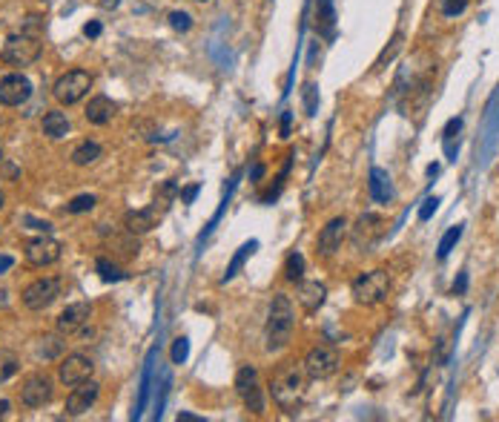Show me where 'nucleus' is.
<instances>
[{
	"mask_svg": "<svg viewBox=\"0 0 499 422\" xmlns=\"http://www.w3.org/2000/svg\"><path fill=\"white\" fill-rule=\"evenodd\" d=\"M296 327V308L287 293H276L270 302V313H267V327H264V339H267V350L276 354V350L287 347L290 336Z\"/></svg>",
	"mask_w": 499,
	"mask_h": 422,
	"instance_id": "nucleus-1",
	"label": "nucleus"
},
{
	"mask_svg": "<svg viewBox=\"0 0 499 422\" xmlns=\"http://www.w3.org/2000/svg\"><path fill=\"white\" fill-rule=\"evenodd\" d=\"M304 380H307L304 368L281 365L273 373V380H270V393H273L276 405L284 408V411H293L301 403V396H304Z\"/></svg>",
	"mask_w": 499,
	"mask_h": 422,
	"instance_id": "nucleus-2",
	"label": "nucleus"
},
{
	"mask_svg": "<svg viewBox=\"0 0 499 422\" xmlns=\"http://www.w3.org/2000/svg\"><path fill=\"white\" fill-rule=\"evenodd\" d=\"M350 293L356 299V304H365V308H373V304L385 302L388 293H390V276L385 270H367V273H359L353 279L350 285Z\"/></svg>",
	"mask_w": 499,
	"mask_h": 422,
	"instance_id": "nucleus-3",
	"label": "nucleus"
},
{
	"mask_svg": "<svg viewBox=\"0 0 499 422\" xmlns=\"http://www.w3.org/2000/svg\"><path fill=\"white\" fill-rule=\"evenodd\" d=\"M40 52H43L40 38L23 29V32L6 38L0 58H3V63H9V66H29V63H35L40 58Z\"/></svg>",
	"mask_w": 499,
	"mask_h": 422,
	"instance_id": "nucleus-4",
	"label": "nucleus"
},
{
	"mask_svg": "<svg viewBox=\"0 0 499 422\" xmlns=\"http://www.w3.org/2000/svg\"><path fill=\"white\" fill-rule=\"evenodd\" d=\"M89 89H92V75L84 72V69H69V72H63L55 81L52 95L58 98V104L72 107V104H78L89 95Z\"/></svg>",
	"mask_w": 499,
	"mask_h": 422,
	"instance_id": "nucleus-5",
	"label": "nucleus"
},
{
	"mask_svg": "<svg viewBox=\"0 0 499 422\" xmlns=\"http://www.w3.org/2000/svg\"><path fill=\"white\" fill-rule=\"evenodd\" d=\"M339 365H342L339 350L336 347H327V345L310 347V350H307V357H304V362H301L307 380H316V382L333 377V373L339 370Z\"/></svg>",
	"mask_w": 499,
	"mask_h": 422,
	"instance_id": "nucleus-6",
	"label": "nucleus"
},
{
	"mask_svg": "<svg viewBox=\"0 0 499 422\" xmlns=\"http://www.w3.org/2000/svg\"><path fill=\"white\" fill-rule=\"evenodd\" d=\"M235 391H239L241 403L247 411L253 414H264L267 403H264V391H261V382H258V370L253 365H244L239 373H235Z\"/></svg>",
	"mask_w": 499,
	"mask_h": 422,
	"instance_id": "nucleus-7",
	"label": "nucleus"
},
{
	"mask_svg": "<svg viewBox=\"0 0 499 422\" xmlns=\"http://www.w3.org/2000/svg\"><path fill=\"white\" fill-rule=\"evenodd\" d=\"M23 256L32 267H49L61 259V244L49 236V233H40L38 239H29L26 247H23Z\"/></svg>",
	"mask_w": 499,
	"mask_h": 422,
	"instance_id": "nucleus-8",
	"label": "nucleus"
},
{
	"mask_svg": "<svg viewBox=\"0 0 499 422\" xmlns=\"http://www.w3.org/2000/svg\"><path fill=\"white\" fill-rule=\"evenodd\" d=\"M350 236H353V244L359 250H370L379 239L385 236V219L376 216V213H365L356 219V224L350 227Z\"/></svg>",
	"mask_w": 499,
	"mask_h": 422,
	"instance_id": "nucleus-9",
	"label": "nucleus"
},
{
	"mask_svg": "<svg viewBox=\"0 0 499 422\" xmlns=\"http://www.w3.org/2000/svg\"><path fill=\"white\" fill-rule=\"evenodd\" d=\"M58 296H61V279H38L23 290L20 299L29 311H46Z\"/></svg>",
	"mask_w": 499,
	"mask_h": 422,
	"instance_id": "nucleus-10",
	"label": "nucleus"
},
{
	"mask_svg": "<svg viewBox=\"0 0 499 422\" xmlns=\"http://www.w3.org/2000/svg\"><path fill=\"white\" fill-rule=\"evenodd\" d=\"M92 373H95V362L86 354H69L58 365V380L63 385H69V388H75V385L92 380Z\"/></svg>",
	"mask_w": 499,
	"mask_h": 422,
	"instance_id": "nucleus-11",
	"label": "nucleus"
},
{
	"mask_svg": "<svg viewBox=\"0 0 499 422\" xmlns=\"http://www.w3.org/2000/svg\"><path fill=\"white\" fill-rule=\"evenodd\" d=\"M32 98V81L20 72H12L0 78V104L3 107H20Z\"/></svg>",
	"mask_w": 499,
	"mask_h": 422,
	"instance_id": "nucleus-12",
	"label": "nucleus"
},
{
	"mask_svg": "<svg viewBox=\"0 0 499 422\" xmlns=\"http://www.w3.org/2000/svg\"><path fill=\"white\" fill-rule=\"evenodd\" d=\"M20 400L26 408H43L52 400V380L46 373H32L20 388Z\"/></svg>",
	"mask_w": 499,
	"mask_h": 422,
	"instance_id": "nucleus-13",
	"label": "nucleus"
},
{
	"mask_svg": "<svg viewBox=\"0 0 499 422\" xmlns=\"http://www.w3.org/2000/svg\"><path fill=\"white\" fill-rule=\"evenodd\" d=\"M347 230H350V224H347L344 216L330 219V221L322 227V233H319V253H322V256H333L336 250H342V244H344V239H347Z\"/></svg>",
	"mask_w": 499,
	"mask_h": 422,
	"instance_id": "nucleus-14",
	"label": "nucleus"
},
{
	"mask_svg": "<svg viewBox=\"0 0 499 422\" xmlns=\"http://www.w3.org/2000/svg\"><path fill=\"white\" fill-rule=\"evenodd\" d=\"M89 319H92V304H89V302H75V304H69V308L58 316V334L72 336V334L84 331V327L89 325Z\"/></svg>",
	"mask_w": 499,
	"mask_h": 422,
	"instance_id": "nucleus-15",
	"label": "nucleus"
},
{
	"mask_svg": "<svg viewBox=\"0 0 499 422\" xmlns=\"http://www.w3.org/2000/svg\"><path fill=\"white\" fill-rule=\"evenodd\" d=\"M98 393H101V385H98V382H92V380L75 385V391L66 396V414H69V416H81V414H86V411L95 405V400H98Z\"/></svg>",
	"mask_w": 499,
	"mask_h": 422,
	"instance_id": "nucleus-16",
	"label": "nucleus"
},
{
	"mask_svg": "<svg viewBox=\"0 0 499 422\" xmlns=\"http://www.w3.org/2000/svg\"><path fill=\"white\" fill-rule=\"evenodd\" d=\"M296 299H299V304H301V311H307V313H316L322 304H324V299H327V288L322 285V281H299V290H296Z\"/></svg>",
	"mask_w": 499,
	"mask_h": 422,
	"instance_id": "nucleus-17",
	"label": "nucleus"
},
{
	"mask_svg": "<svg viewBox=\"0 0 499 422\" xmlns=\"http://www.w3.org/2000/svg\"><path fill=\"white\" fill-rule=\"evenodd\" d=\"M158 221H161L158 207H144V210H135V213H127L124 227L132 236H141V233H150L152 227H158Z\"/></svg>",
	"mask_w": 499,
	"mask_h": 422,
	"instance_id": "nucleus-18",
	"label": "nucleus"
},
{
	"mask_svg": "<svg viewBox=\"0 0 499 422\" xmlns=\"http://www.w3.org/2000/svg\"><path fill=\"white\" fill-rule=\"evenodd\" d=\"M115 104L106 98V95H95L89 104H86V121L89 124H95V127H104V124H109L112 118H115Z\"/></svg>",
	"mask_w": 499,
	"mask_h": 422,
	"instance_id": "nucleus-19",
	"label": "nucleus"
},
{
	"mask_svg": "<svg viewBox=\"0 0 499 422\" xmlns=\"http://www.w3.org/2000/svg\"><path fill=\"white\" fill-rule=\"evenodd\" d=\"M370 196H373L379 204L393 201V181H390L388 170H382V167H373V170H370Z\"/></svg>",
	"mask_w": 499,
	"mask_h": 422,
	"instance_id": "nucleus-20",
	"label": "nucleus"
},
{
	"mask_svg": "<svg viewBox=\"0 0 499 422\" xmlns=\"http://www.w3.org/2000/svg\"><path fill=\"white\" fill-rule=\"evenodd\" d=\"M66 132H69V118H66V112L52 109V112H46V115H43V135H46V138L58 141V138H63Z\"/></svg>",
	"mask_w": 499,
	"mask_h": 422,
	"instance_id": "nucleus-21",
	"label": "nucleus"
},
{
	"mask_svg": "<svg viewBox=\"0 0 499 422\" xmlns=\"http://www.w3.org/2000/svg\"><path fill=\"white\" fill-rule=\"evenodd\" d=\"M98 158H101V144H95V141H84V144H78L75 153H72L75 167H89V164H95Z\"/></svg>",
	"mask_w": 499,
	"mask_h": 422,
	"instance_id": "nucleus-22",
	"label": "nucleus"
},
{
	"mask_svg": "<svg viewBox=\"0 0 499 422\" xmlns=\"http://www.w3.org/2000/svg\"><path fill=\"white\" fill-rule=\"evenodd\" d=\"M17 368H20V359H17L15 350L0 347V385H3L6 380H12L17 373Z\"/></svg>",
	"mask_w": 499,
	"mask_h": 422,
	"instance_id": "nucleus-23",
	"label": "nucleus"
},
{
	"mask_svg": "<svg viewBox=\"0 0 499 422\" xmlns=\"http://www.w3.org/2000/svg\"><path fill=\"white\" fill-rule=\"evenodd\" d=\"M301 276H304V259H301V253H290L287 262H284V279H287V281H301Z\"/></svg>",
	"mask_w": 499,
	"mask_h": 422,
	"instance_id": "nucleus-24",
	"label": "nucleus"
},
{
	"mask_svg": "<svg viewBox=\"0 0 499 422\" xmlns=\"http://www.w3.org/2000/svg\"><path fill=\"white\" fill-rule=\"evenodd\" d=\"M95 204H98V198L89 196V193H84V196H78V198H72V201L66 204V213H75V216H78V213H89Z\"/></svg>",
	"mask_w": 499,
	"mask_h": 422,
	"instance_id": "nucleus-25",
	"label": "nucleus"
},
{
	"mask_svg": "<svg viewBox=\"0 0 499 422\" xmlns=\"http://www.w3.org/2000/svg\"><path fill=\"white\" fill-rule=\"evenodd\" d=\"M462 239V224H457V227H450L447 233H445V239H442V244H439V259H447V253L454 250V244Z\"/></svg>",
	"mask_w": 499,
	"mask_h": 422,
	"instance_id": "nucleus-26",
	"label": "nucleus"
},
{
	"mask_svg": "<svg viewBox=\"0 0 499 422\" xmlns=\"http://www.w3.org/2000/svg\"><path fill=\"white\" fill-rule=\"evenodd\" d=\"M95 270L101 273V279H104V281H118V279H124V273L118 270L109 259H98V262H95Z\"/></svg>",
	"mask_w": 499,
	"mask_h": 422,
	"instance_id": "nucleus-27",
	"label": "nucleus"
},
{
	"mask_svg": "<svg viewBox=\"0 0 499 422\" xmlns=\"http://www.w3.org/2000/svg\"><path fill=\"white\" fill-rule=\"evenodd\" d=\"M468 9V0H439V12L445 17H459Z\"/></svg>",
	"mask_w": 499,
	"mask_h": 422,
	"instance_id": "nucleus-28",
	"label": "nucleus"
},
{
	"mask_svg": "<svg viewBox=\"0 0 499 422\" xmlns=\"http://www.w3.org/2000/svg\"><path fill=\"white\" fill-rule=\"evenodd\" d=\"M402 40H405V38H402V32H399V35H393V40H390V46H388V49H385L382 55H379V61H376V69H382L385 63H390V61L396 58V52L402 49Z\"/></svg>",
	"mask_w": 499,
	"mask_h": 422,
	"instance_id": "nucleus-29",
	"label": "nucleus"
},
{
	"mask_svg": "<svg viewBox=\"0 0 499 422\" xmlns=\"http://www.w3.org/2000/svg\"><path fill=\"white\" fill-rule=\"evenodd\" d=\"M170 26L175 29V32H187L189 26H193V17H189L187 12H170Z\"/></svg>",
	"mask_w": 499,
	"mask_h": 422,
	"instance_id": "nucleus-30",
	"label": "nucleus"
},
{
	"mask_svg": "<svg viewBox=\"0 0 499 422\" xmlns=\"http://www.w3.org/2000/svg\"><path fill=\"white\" fill-rule=\"evenodd\" d=\"M40 354H43L46 359L58 357V354H61V342H58L55 336H46V339H43V345H40Z\"/></svg>",
	"mask_w": 499,
	"mask_h": 422,
	"instance_id": "nucleus-31",
	"label": "nucleus"
},
{
	"mask_svg": "<svg viewBox=\"0 0 499 422\" xmlns=\"http://www.w3.org/2000/svg\"><path fill=\"white\" fill-rule=\"evenodd\" d=\"M253 250H255V242H250V244H244V247H241V253H239V256H235V259H232V265L227 267V276H224V281H227V279H230V276L235 273V267H239V265L244 262V256H250Z\"/></svg>",
	"mask_w": 499,
	"mask_h": 422,
	"instance_id": "nucleus-32",
	"label": "nucleus"
},
{
	"mask_svg": "<svg viewBox=\"0 0 499 422\" xmlns=\"http://www.w3.org/2000/svg\"><path fill=\"white\" fill-rule=\"evenodd\" d=\"M187 354H189L187 339H175V345H173V362H175V365H181V362L187 359Z\"/></svg>",
	"mask_w": 499,
	"mask_h": 422,
	"instance_id": "nucleus-33",
	"label": "nucleus"
},
{
	"mask_svg": "<svg viewBox=\"0 0 499 422\" xmlns=\"http://www.w3.org/2000/svg\"><path fill=\"white\" fill-rule=\"evenodd\" d=\"M436 207H439V198L436 196H431V198H425V204H422V210H419V219L422 221H427L434 213H436Z\"/></svg>",
	"mask_w": 499,
	"mask_h": 422,
	"instance_id": "nucleus-34",
	"label": "nucleus"
},
{
	"mask_svg": "<svg viewBox=\"0 0 499 422\" xmlns=\"http://www.w3.org/2000/svg\"><path fill=\"white\" fill-rule=\"evenodd\" d=\"M459 130H462V121H459V118H450V121H447V127H445V141H450V138H454Z\"/></svg>",
	"mask_w": 499,
	"mask_h": 422,
	"instance_id": "nucleus-35",
	"label": "nucleus"
},
{
	"mask_svg": "<svg viewBox=\"0 0 499 422\" xmlns=\"http://www.w3.org/2000/svg\"><path fill=\"white\" fill-rule=\"evenodd\" d=\"M84 35H86V38H98V35H101V23H98V20L86 23V26H84Z\"/></svg>",
	"mask_w": 499,
	"mask_h": 422,
	"instance_id": "nucleus-36",
	"label": "nucleus"
},
{
	"mask_svg": "<svg viewBox=\"0 0 499 422\" xmlns=\"http://www.w3.org/2000/svg\"><path fill=\"white\" fill-rule=\"evenodd\" d=\"M29 224H32V230H38V233H49L52 230V224L49 221H38V219H26Z\"/></svg>",
	"mask_w": 499,
	"mask_h": 422,
	"instance_id": "nucleus-37",
	"label": "nucleus"
},
{
	"mask_svg": "<svg viewBox=\"0 0 499 422\" xmlns=\"http://www.w3.org/2000/svg\"><path fill=\"white\" fill-rule=\"evenodd\" d=\"M196 193H198V187H189V190H184V196H181V201H184V204H189V201H193V198H196Z\"/></svg>",
	"mask_w": 499,
	"mask_h": 422,
	"instance_id": "nucleus-38",
	"label": "nucleus"
},
{
	"mask_svg": "<svg viewBox=\"0 0 499 422\" xmlns=\"http://www.w3.org/2000/svg\"><path fill=\"white\" fill-rule=\"evenodd\" d=\"M6 267H12V259H9V256H3V259H0V273H3Z\"/></svg>",
	"mask_w": 499,
	"mask_h": 422,
	"instance_id": "nucleus-39",
	"label": "nucleus"
},
{
	"mask_svg": "<svg viewBox=\"0 0 499 422\" xmlns=\"http://www.w3.org/2000/svg\"><path fill=\"white\" fill-rule=\"evenodd\" d=\"M9 408H12V405H9L6 400H0V416H6V414H9Z\"/></svg>",
	"mask_w": 499,
	"mask_h": 422,
	"instance_id": "nucleus-40",
	"label": "nucleus"
},
{
	"mask_svg": "<svg viewBox=\"0 0 499 422\" xmlns=\"http://www.w3.org/2000/svg\"><path fill=\"white\" fill-rule=\"evenodd\" d=\"M6 296H9L6 290H0V308H6V304H9V299H6Z\"/></svg>",
	"mask_w": 499,
	"mask_h": 422,
	"instance_id": "nucleus-41",
	"label": "nucleus"
},
{
	"mask_svg": "<svg viewBox=\"0 0 499 422\" xmlns=\"http://www.w3.org/2000/svg\"><path fill=\"white\" fill-rule=\"evenodd\" d=\"M3 201H6V198H3V190H0V207H3Z\"/></svg>",
	"mask_w": 499,
	"mask_h": 422,
	"instance_id": "nucleus-42",
	"label": "nucleus"
},
{
	"mask_svg": "<svg viewBox=\"0 0 499 422\" xmlns=\"http://www.w3.org/2000/svg\"><path fill=\"white\" fill-rule=\"evenodd\" d=\"M0 161H3V147H0Z\"/></svg>",
	"mask_w": 499,
	"mask_h": 422,
	"instance_id": "nucleus-43",
	"label": "nucleus"
},
{
	"mask_svg": "<svg viewBox=\"0 0 499 422\" xmlns=\"http://www.w3.org/2000/svg\"><path fill=\"white\" fill-rule=\"evenodd\" d=\"M196 3H209V0H196Z\"/></svg>",
	"mask_w": 499,
	"mask_h": 422,
	"instance_id": "nucleus-44",
	"label": "nucleus"
}]
</instances>
